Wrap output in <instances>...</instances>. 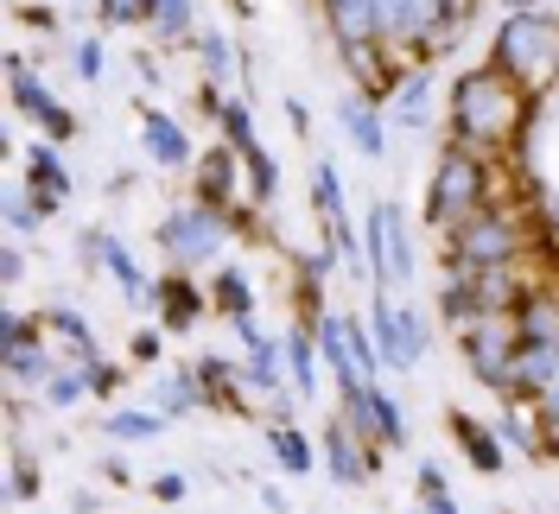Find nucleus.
<instances>
[{
	"mask_svg": "<svg viewBox=\"0 0 559 514\" xmlns=\"http://www.w3.org/2000/svg\"><path fill=\"white\" fill-rule=\"evenodd\" d=\"M509 7H515V13H534V0H509Z\"/></svg>",
	"mask_w": 559,
	"mask_h": 514,
	"instance_id": "c9c22d12",
	"label": "nucleus"
},
{
	"mask_svg": "<svg viewBox=\"0 0 559 514\" xmlns=\"http://www.w3.org/2000/svg\"><path fill=\"white\" fill-rule=\"evenodd\" d=\"M337 121H344V134L356 140V146H362L369 159H382V153H388L382 121H376V108L362 103V96H344V103H337Z\"/></svg>",
	"mask_w": 559,
	"mask_h": 514,
	"instance_id": "ddd939ff",
	"label": "nucleus"
},
{
	"mask_svg": "<svg viewBox=\"0 0 559 514\" xmlns=\"http://www.w3.org/2000/svg\"><path fill=\"white\" fill-rule=\"evenodd\" d=\"M286 121H293V134H306V128H312V115H306V103H286Z\"/></svg>",
	"mask_w": 559,
	"mask_h": 514,
	"instance_id": "72a5a7b5",
	"label": "nucleus"
},
{
	"mask_svg": "<svg viewBox=\"0 0 559 514\" xmlns=\"http://www.w3.org/2000/svg\"><path fill=\"white\" fill-rule=\"evenodd\" d=\"M236 159H242V153H204V166H198V198H204V204H229V191H236Z\"/></svg>",
	"mask_w": 559,
	"mask_h": 514,
	"instance_id": "dca6fc26",
	"label": "nucleus"
},
{
	"mask_svg": "<svg viewBox=\"0 0 559 514\" xmlns=\"http://www.w3.org/2000/svg\"><path fill=\"white\" fill-rule=\"evenodd\" d=\"M274 451H280V470H293V477H306L318 457L306 445V432H293V426H274Z\"/></svg>",
	"mask_w": 559,
	"mask_h": 514,
	"instance_id": "5701e85b",
	"label": "nucleus"
},
{
	"mask_svg": "<svg viewBox=\"0 0 559 514\" xmlns=\"http://www.w3.org/2000/svg\"><path fill=\"white\" fill-rule=\"evenodd\" d=\"M496 64L509 70L522 89H540L559 76V26L540 13H509L496 33Z\"/></svg>",
	"mask_w": 559,
	"mask_h": 514,
	"instance_id": "f03ea898",
	"label": "nucleus"
},
{
	"mask_svg": "<svg viewBox=\"0 0 559 514\" xmlns=\"http://www.w3.org/2000/svg\"><path fill=\"white\" fill-rule=\"evenodd\" d=\"M153 495H159V502H178V495H185V477H159L153 482Z\"/></svg>",
	"mask_w": 559,
	"mask_h": 514,
	"instance_id": "473e14b6",
	"label": "nucleus"
},
{
	"mask_svg": "<svg viewBox=\"0 0 559 514\" xmlns=\"http://www.w3.org/2000/svg\"><path fill=\"white\" fill-rule=\"evenodd\" d=\"M153 292L166 299V324H173V331H191V324H198L204 299H198V286H191V279H159Z\"/></svg>",
	"mask_w": 559,
	"mask_h": 514,
	"instance_id": "a211bd4d",
	"label": "nucleus"
},
{
	"mask_svg": "<svg viewBox=\"0 0 559 514\" xmlns=\"http://www.w3.org/2000/svg\"><path fill=\"white\" fill-rule=\"evenodd\" d=\"M198 45H204V70H210V76H223V70H229V38H223V33H204Z\"/></svg>",
	"mask_w": 559,
	"mask_h": 514,
	"instance_id": "c85d7f7f",
	"label": "nucleus"
},
{
	"mask_svg": "<svg viewBox=\"0 0 559 514\" xmlns=\"http://www.w3.org/2000/svg\"><path fill=\"white\" fill-rule=\"evenodd\" d=\"M426 96H432V76L414 70L407 83H394V115H401L407 128H419V121H426Z\"/></svg>",
	"mask_w": 559,
	"mask_h": 514,
	"instance_id": "4be33fe9",
	"label": "nucleus"
},
{
	"mask_svg": "<svg viewBox=\"0 0 559 514\" xmlns=\"http://www.w3.org/2000/svg\"><path fill=\"white\" fill-rule=\"evenodd\" d=\"M312 191H318V216H324V229H337V223H344V184H337V171L318 166L312 171Z\"/></svg>",
	"mask_w": 559,
	"mask_h": 514,
	"instance_id": "b1692460",
	"label": "nucleus"
},
{
	"mask_svg": "<svg viewBox=\"0 0 559 514\" xmlns=\"http://www.w3.org/2000/svg\"><path fill=\"white\" fill-rule=\"evenodd\" d=\"M140 140H146V153H153L159 166H185V159H191L185 128H178L173 115H159V108H146V115H140Z\"/></svg>",
	"mask_w": 559,
	"mask_h": 514,
	"instance_id": "f8f14e48",
	"label": "nucleus"
},
{
	"mask_svg": "<svg viewBox=\"0 0 559 514\" xmlns=\"http://www.w3.org/2000/svg\"><path fill=\"white\" fill-rule=\"evenodd\" d=\"M376 356L388 369H414L426 356V324L414 318V306H394V299H376Z\"/></svg>",
	"mask_w": 559,
	"mask_h": 514,
	"instance_id": "6e6552de",
	"label": "nucleus"
},
{
	"mask_svg": "<svg viewBox=\"0 0 559 514\" xmlns=\"http://www.w3.org/2000/svg\"><path fill=\"white\" fill-rule=\"evenodd\" d=\"M324 457H331V477L337 482H369V470H376V457H369V445L349 432L344 419L324 432Z\"/></svg>",
	"mask_w": 559,
	"mask_h": 514,
	"instance_id": "9b49d317",
	"label": "nucleus"
},
{
	"mask_svg": "<svg viewBox=\"0 0 559 514\" xmlns=\"http://www.w3.org/2000/svg\"><path fill=\"white\" fill-rule=\"evenodd\" d=\"M223 236H229V216H223V204H204V198L178 204L173 216L159 223V241H166V254H173L178 267H191V261L216 254V248H223Z\"/></svg>",
	"mask_w": 559,
	"mask_h": 514,
	"instance_id": "423d86ee",
	"label": "nucleus"
},
{
	"mask_svg": "<svg viewBox=\"0 0 559 514\" xmlns=\"http://www.w3.org/2000/svg\"><path fill=\"white\" fill-rule=\"evenodd\" d=\"M484 204H489V171H484V159H477V146H452V153L439 159V171H432V198H426L432 223L452 229L464 216H477Z\"/></svg>",
	"mask_w": 559,
	"mask_h": 514,
	"instance_id": "39448f33",
	"label": "nucleus"
},
{
	"mask_svg": "<svg viewBox=\"0 0 559 514\" xmlns=\"http://www.w3.org/2000/svg\"><path fill=\"white\" fill-rule=\"evenodd\" d=\"M464 356H471V375L496 387V394H522L515 375V356H522V331L502 318V311H477L464 318Z\"/></svg>",
	"mask_w": 559,
	"mask_h": 514,
	"instance_id": "7ed1b4c3",
	"label": "nucleus"
},
{
	"mask_svg": "<svg viewBox=\"0 0 559 514\" xmlns=\"http://www.w3.org/2000/svg\"><path fill=\"white\" fill-rule=\"evenodd\" d=\"M376 13H382V45L388 51H401V45H445V33H457L452 13H445V0H376Z\"/></svg>",
	"mask_w": 559,
	"mask_h": 514,
	"instance_id": "0eeeda50",
	"label": "nucleus"
},
{
	"mask_svg": "<svg viewBox=\"0 0 559 514\" xmlns=\"http://www.w3.org/2000/svg\"><path fill=\"white\" fill-rule=\"evenodd\" d=\"M103 20L128 26V20H146V7H140V0H103Z\"/></svg>",
	"mask_w": 559,
	"mask_h": 514,
	"instance_id": "7c9ffc66",
	"label": "nucleus"
},
{
	"mask_svg": "<svg viewBox=\"0 0 559 514\" xmlns=\"http://www.w3.org/2000/svg\"><path fill=\"white\" fill-rule=\"evenodd\" d=\"M515 375H522V394H547L559 381V343H522Z\"/></svg>",
	"mask_w": 559,
	"mask_h": 514,
	"instance_id": "2eb2a0df",
	"label": "nucleus"
},
{
	"mask_svg": "<svg viewBox=\"0 0 559 514\" xmlns=\"http://www.w3.org/2000/svg\"><path fill=\"white\" fill-rule=\"evenodd\" d=\"M515 331L522 343H559V299L554 292H527L515 306Z\"/></svg>",
	"mask_w": 559,
	"mask_h": 514,
	"instance_id": "4468645a",
	"label": "nucleus"
},
{
	"mask_svg": "<svg viewBox=\"0 0 559 514\" xmlns=\"http://www.w3.org/2000/svg\"><path fill=\"white\" fill-rule=\"evenodd\" d=\"M426 509H432V514H457V502L445 495V489H439V495H426Z\"/></svg>",
	"mask_w": 559,
	"mask_h": 514,
	"instance_id": "f704fd0d",
	"label": "nucleus"
},
{
	"mask_svg": "<svg viewBox=\"0 0 559 514\" xmlns=\"http://www.w3.org/2000/svg\"><path fill=\"white\" fill-rule=\"evenodd\" d=\"M103 45H96V38H90V45H76V70H83V76H90V83H96V76H103Z\"/></svg>",
	"mask_w": 559,
	"mask_h": 514,
	"instance_id": "c756f323",
	"label": "nucleus"
},
{
	"mask_svg": "<svg viewBox=\"0 0 559 514\" xmlns=\"http://www.w3.org/2000/svg\"><path fill=\"white\" fill-rule=\"evenodd\" d=\"M223 134H229V153H254L261 140H254V115H248V103H223Z\"/></svg>",
	"mask_w": 559,
	"mask_h": 514,
	"instance_id": "393cba45",
	"label": "nucleus"
},
{
	"mask_svg": "<svg viewBox=\"0 0 559 514\" xmlns=\"http://www.w3.org/2000/svg\"><path fill=\"white\" fill-rule=\"evenodd\" d=\"M90 248L103 254V267H108V274H115V279H121V286H128L134 299H146V292H153V286H146V274H140V267H134V254H128V248H121V241H115V236H90Z\"/></svg>",
	"mask_w": 559,
	"mask_h": 514,
	"instance_id": "f3484780",
	"label": "nucleus"
},
{
	"mask_svg": "<svg viewBox=\"0 0 559 514\" xmlns=\"http://www.w3.org/2000/svg\"><path fill=\"white\" fill-rule=\"evenodd\" d=\"M33 191L45 198V216L70 198V178H64V166H58V153H51V146H38V153H33Z\"/></svg>",
	"mask_w": 559,
	"mask_h": 514,
	"instance_id": "aec40b11",
	"label": "nucleus"
},
{
	"mask_svg": "<svg viewBox=\"0 0 559 514\" xmlns=\"http://www.w3.org/2000/svg\"><path fill=\"white\" fill-rule=\"evenodd\" d=\"M445 241H452V254H445L452 267H515V254H522V229H515V216L496 210V204H484L477 216L452 223Z\"/></svg>",
	"mask_w": 559,
	"mask_h": 514,
	"instance_id": "20e7f679",
	"label": "nucleus"
},
{
	"mask_svg": "<svg viewBox=\"0 0 559 514\" xmlns=\"http://www.w3.org/2000/svg\"><path fill=\"white\" fill-rule=\"evenodd\" d=\"M134 356H140V362H159V337H153V331H140V337H134Z\"/></svg>",
	"mask_w": 559,
	"mask_h": 514,
	"instance_id": "2f4dec72",
	"label": "nucleus"
},
{
	"mask_svg": "<svg viewBox=\"0 0 559 514\" xmlns=\"http://www.w3.org/2000/svg\"><path fill=\"white\" fill-rule=\"evenodd\" d=\"M7 76H13V103L26 108V115H45V108H58V96H51V89H45V83H38L33 70H26V58H7Z\"/></svg>",
	"mask_w": 559,
	"mask_h": 514,
	"instance_id": "412c9836",
	"label": "nucleus"
},
{
	"mask_svg": "<svg viewBox=\"0 0 559 514\" xmlns=\"http://www.w3.org/2000/svg\"><path fill=\"white\" fill-rule=\"evenodd\" d=\"M312 349H318V343L306 337V331H293V337H286V369L299 375V394H312V369H318Z\"/></svg>",
	"mask_w": 559,
	"mask_h": 514,
	"instance_id": "a878e982",
	"label": "nucleus"
},
{
	"mask_svg": "<svg viewBox=\"0 0 559 514\" xmlns=\"http://www.w3.org/2000/svg\"><path fill=\"white\" fill-rule=\"evenodd\" d=\"M452 432L464 439V451H471V464H477V470H489V477L502 470V439H489V432L477 426V419H464V413H452Z\"/></svg>",
	"mask_w": 559,
	"mask_h": 514,
	"instance_id": "6ab92c4d",
	"label": "nucleus"
},
{
	"mask_svg": "<svg viewBox=\"0 0 559 514\" xmlns=\"http://www.w3.org/2000/svg\"><path fill=\"white\" fill-rule=\"evenodd\" d=\"M522 83L509 76L502 64L489 70H464L452 83V128L464 146H502V140H515V128H522Z\"/></svg>",
	"mask_w": 559,
	"mask_h": 514,
	"instance_id": "f257e3e1",
	"label": "nucleus"
},
{
	"mask_svg": "<svg viewBox=\"0 0 559 514\" xmlns=\"http://www.w3.org/2000/svg\"><path fill=\"white\" fill-rule=\"evenodd\" d=\"M324 20L344 45H382V13L376 0H324Z\"/></svg>",
	"mask_w": 559,
	"mask_h": 514,
	"instance_id": "9d476101",
	"label": "nucleus"
},
{
	"mask_svg": "<svg viewBox=\"0 0 559 514\" xmlns=\"http://www.w3.org/2000/svg\"><path fill=\"white\" fill-rule=\"evenodd\" d=\"M369 241H376V274H382V286H407L414 279V248H407V223H401L394 204H376Z\"/></svg>",
	"mask_w": 559,
	"mask_h": 514,
	"instance_id": "1a4fd4ad",
	"label": "nucleus"
},
{
	"mask_svg": "<svg viewBox=\"0 0 559 514\" xmlns=\"http://www.w3.org/2000/svg\"><path fill=\"white\" fill-rule=\"evenodd\" d=\"M108 432H115V439H153V432H159V419H146V413H115V419H108Z\"/></svg>",
	"mask_w": 559,
	"mask_h": 514,
	"instance_id": "cd10ccee",
	"label": "nucleus"
},
{
	"mask_svg": "<svg viewBox=\"0 0 559 514\" xmlns=\"http://www.w3.org/2000/svg\"><path fill=\"white\" fill-rule=\"evenodd\" d=\"M216 299H223V311H229V318H248V306H254V292H248V279L236 274V267L216 279Z\"/></svg>",
	"mask_w": 559,
	"mask_h": 514,
	"instance_id": "bb28decb",
	"label": "nucleus"
}]
</instances>
